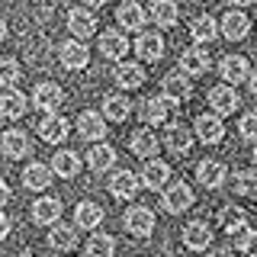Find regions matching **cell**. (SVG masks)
<instances>
[{"label":"cell","mask_w":257,"mask_h":257,"mask_svg":"<svg viewBox=\"0 0 257 257\" xmlns=\"http://www.w3.org/2000/svg\"><path fill=\"white\" fill-rule=\"evenodd\" d=\"M32 103H36V109L39 112H55L64 103V90L58 84H52V80H45V84H39L36 90H32Z\"/></svg>","instance_id":"cell-1"},{"label":"cell","mask_w":257,"mask_h":257,"mask_svg":"<svg viewBox=\"0 0 257 257\" xmlns=\"http://www.w3.org/2000/svg\"><path fill=\"white\" fill-rule=\"evenodd\" d=\"M174 106H177V103L171 100V96H148V100L142 103V119L148 125H161V122L171 119Z\"/></svg>","instance_id":"cell-2"},{"label":"cell","mask_w":257,"mask_h":257,"mask_svg":"<svg viewBox=\"0 0 257 257\" xmlns=\"http://www.w3.org/2000/svg\"><path fill=\"white\" fill-rule=\"evenodd\" d=\"M125 228H128V235H135V238H148L151 231H155V212L151 209H145V206H132L125 212Z\"/></svg>","instance_id":"cell-3"},{"label":"cell","mask_w":257,"mask_h":257,"mask_svg":"<svg viewBox=\"0 0 257 257\" xmlns=\"http://www.w3.org/2000/svg\"><path fill=\"white\" fill-rule=\"evenodd\" d=\"M219 32L228 42H241V39L251 32V20H247L241 10H228V13H222V23H219Z\"/></svg>","instance_id":"cell-4"},{"label":"cell","mask_w":257,"mask_h":257,"mask_svg":"<svg viewBox=\"0 0 257 257\" xmlns=\"http://www.w3.org/2000/svg\"><path fill=\"white\" fill-rule=\"evenodd\" d=\"M164 209L167 212H183V209H190L193 206V190H190V183H183V180H174L171 187L164 190Z\"/></svg>","instance_id":"cell-5"},{"label":"cell","mask_w":257,"mask_h":257,"mask_svg":"<svg viewBox=\"0 0 257 257\" xmlns=\"http://www.w3.org/2000/svg\"><path fill=\"white\" fill-rule=\"evenodd\" d=\"M219 71H222V80L225 84H241V80H247V74H251V64H247L244 55H225V58L219 61Z\"/></svg>","instance_id":"cell-6"},{"label":"cell","mask_w":257,"mask_h":257,"mask_svg":"<svg viewBox=\"0 0 257 257\" xmlns=\"http://www.w3.org/2000/svg\"><path fill=\"white\" fill-rule=\"evenodd\" d=\"M77 132H80V139H87V142H103V135H106V119H103V112H93V109L80 112Z\"/></svg>","instance_id":"cell-7"},{"label":"cell","mask_w":257,"mask_h":257,"mask_svg":"<svg viewBox=\"0 0 257 257\" xmlns=\"http://www.w3.org/2000/svg\"><path fill=\"white\" fill-rule=\"evenodd\" d=\"M167 180H171V164L167 161H158V158H148L142 167V183L148 190H161L167 187Z\"/></svg>","instance_id":"cell-8"},{"label":"cell","mask_w":257,"mask_h":257,"mask_svg":"<svg viewBox=\"0 0 257 257\" xmlns=\"http://www.w3.org/2000/svg\"><path fill=\"white\" fill-rule=\"evenodd\" d=\"M209 106L215 109V116H228V112L238 109V93L231 84H219L209 90Z\"/></svg>","instance_id":"cell-9"},{"label":"cell","mask_w":257,"mask_h":257,"mask_svg":"<svg viewBox=\"0 0 257 257\" xmlns=\"http://www.w3.org/2000/svg\"><path fill=\"white\" fill-rule=\"evenodd\" d=\"M196 135H199V142H206V145H219L225 139L222 119L215 116V112H203V116H196Z\"/></svg>","instance_id":"cell-10"},{"label":"cell","mask_w":257,"mask_h":257,"mask_svg":"<svg viewBox=\"0 0 257 257\" xmlns=\"http://www.w3.org/2000/svg\"><path fill=\"white\" fill-rule=\"evenodd\" d=\"M29 148H32V145H29V135L20 132V128H10V132H4V139H0V151H4L10 161L26 158Z\"/></svg>","instance_id":"cell-11"},{"label":"cell","mask_w":257,"mask_h":257,"mask_svg":"<svg viewBox=\"0 0 257 257\" xmlns=\"http://www.w3.org/2000/svg\"><path fill=\"white\" fill-rule=\"evenodd\" d=\"M180 71L187 77H196V74H206L209 71V52L203 45H193V48H187V52L180 55Z\"/></svg>","instance_id":"cell-12"},{"label":"cell","mask_w":257,"mask_h":257,"mask_svg":"<svg viewBox=\"0 0 257 257\" xmlns=\"http://www.w3.org/2000/svg\"><path fill=\"white\" fill-rule=\"evenodd\" d=\"M39 135H42V142H48V145H61L68 139V119L48 112L45 119H39Z\"/></svg>","instance_id":"cell-13"},{"label":"cell","mask_w":257,"mask_h":257,"mask_svg":"<svg viewBox=\"0 0 257 257\" xmlns=\"http://www.w3.org/2000/svg\"><path fill=\"white\" fill-rule=\"evenodd\" d=\"M68 29L74 32L77 39H90L96 32V16L90 10H84V7H74V10L68 13Z\"/></svg>","instance_id":"cell-14"},{"label":"cell","mask_w":257,"mask_h":257,"mask_svg":"<svg viewBox=\"0 0 257 257\" xmlns=\"http://www.w3.org/2000/svg\"><path fill=\"white\" fill-rule=\"evenodd\" d=\"M183 244H187L190 251H206V247L212 244V228H209L206 222H190L187 228H183Z\"/></svg>","instance_id":"cell-15"},{"label":"cell","mask_w":257,"mask_h":257,"mask_svg":"<svg viewBox=\"0 0 257 257\" xmlns=\"http://www.w3.org/2000/svg\"><path fill=\"white\" fill-rule=\"evenodd\" d=\"M139 177H135L132 171H119V174H112L109 177V193L116 199H132L135 193H139Z\"/></svg>","instance_id":"cell-16"},{"label":"cell","mask_w":257,"mask_h":257,"mask_svg":"<svg viewBox=\"0 0 257 257\" xmlns=\"http://www.w3.org/2000/svg\"><path fill=\"white\" fill-rule=\"evenodd\" d=\"M116 20H119V26H122V29L139 32V29H145V20H148V16H145V10L135 4V0H125V4L116 10Z\"/></svg>","instance_id":"cell-17"},{"label":"cell","mask_w":257,"mask_h":257,"mask_svg":"<svg viewBox=\"0 0 257 257\" xmlns=\"http://www.w3.org/2000/svg\"><path fill=\"white\" fill-rule=\"evenodd\" d=\"M116 84L122 87V90H135V87H142L145 84V68H142L139 61H119Z\"/></svg>","instance_id":"cell-18"},{"label":"cell","mask_w":257,"mask_h":257,"mask_svg":"<svg viewBox=\"0 0 257 257\" xmlns=\"http://www.w3.org/2000/svg\"><path fill=\"white\" fill-rule=\"evenodd\" d=\"M58 58H61L64 68L80 71V68H87V61H90V52H87L84 42H64L61 52H58Z\"/></svg>","instance_id":"cell-19"},{"label":"cell","mask_w":257,"mask_h":257,"mask_svg":"<svg viewBox=\"0 0 257 257\" xmlns=\"http://www.w3.org/2000/svg\"><path fill=\"white\" fill-rule=\"evenodd\" d=\"M135 52H139L142 61H158L161 55H164V39H161L158 32H142V36L135 39Z\"/></svg>","instance_id":"cell-20"},{"label":"cell","mask_w":257,"mask_h":257,"mask_svg":"<svg viewBox=\"0 0 257 257\" xmlns=\"http://www.w3.org/2000/svg\"><path fill=\"white\" fill-rule=\"evenodd\" d=\"M100 52H103V58H125V52H128V39L122 36V32H116V29H106L100 36Z\"/></svg>","instance_id":"cell-21"},{"label":"cell","mask_w":257,"mask_h":257,"mask_svg":"<svg viewBox=\"0 0 257 257\" xmlns=\"http://www.w3.org/2000/svg\"><path fill=\"white\" fill-rule=\"evenodd\" d=\"M196 180L203 183L206 190H219L225 183V167L219 161H199L196 164Z\"/></svg>","instance_id":"cell-22"},{"label":"cell","mask_w":257,"mask_h":257,"mask_svg":"<svg viewBox=\"0 0 257 257\" xmlns=\"http://www.w3.org/2000/svg\"><path fill=\"white\" fill-rule=\"evenodd\" d=\"M32 219H36L39 225H55V222L61 219V203H58V199H52V196L36 199V203H32Z\"/></svg>","instance_id":"cell-23"},{"label":"cell","mask_w":257,"mask_h":257,"mask_svg":"<svg viewBox=\"0 0 257 257\" xmlns=\"http://www.w3.org/2000/svg\"><path fill=\"white\" fill-rule=\"evenodd\" d=\"M190 93H193V84H190V77L183 74V71H174V74L164 77V96H171L174 103L187 100Z\"/></svg>","instance_id":"cell-24"},{"label":"cell","mask_w":257,"mask_h":257,"mask_svg":"<svg viewBox=\"0 0 257 257\" xmlns=\"http://www.w3.org/2000/svg\"><path fill=\"white\" fill-rule=\"evenodd\" d=\"M158 148H161V142H158V135L151 132V128H139V132L132 135V151L139 158H158Z\"/></svg>","instance_id":"cell-25"},{"label":"cell","mask_w":257,"mask_h":257,"mask_svg":"<svg viewBox=\"0 0 257 257\" xmlns=\"http://www.w3.org/2000/svg\"><path fill=\"white\" fill-rule=\"evenodd\" d=\"M161 145H167V148H171L174 155H187V151H190V145H193V139H190V128H183L180 122L167 125L164 142H161Z\"/></svg>","instance_id":"cell-26"},{"label":"cell","mask_w":257,"mask_h":257,"mask_svg":"<svg viewBox=\"0 0 257 257\" xmlns=\"http://www.w3.org/2000/svg\"><path fill=\"white\" fill-rule=\"evenodd\" d=\"M128 112H132V103L125 100L122 93H112L103 100V119H112V122H125Z\"/></svg>","instance_id":"cell-27"},{"label":"cell","mask_w":257,"mask_h":257,"mask_svg":"<svg viewBox=\"0 0 257 257\" xmlns=\"http://www.w3.org/2000/svg\"><path fill=\"white\" fill-rule=\"evenodd\" d=\"M77 171H80V158L74 155V151H58V155L52 158V174L64 177V180L77 177Z\"/></svg>","instance_id":"cell-28"},{"label":"cell","mask_w":257,"mask_h":257,"mask_svg":"<svg viewBox=\"0 0 257 257\" xmlns=\"http://www.w3.org/2000/svg\"><path fill=\"white\" fill-rule=\"evenodd\" d=\"M74 222H77V228L93 231L96 225L103 222V209L96 206V203H77V209H74Z\"/></svg>","instance_id":"cell-29"},{"label":"cell","mask_w":257,"mask_h":257,"mask_svg":"<svg viewBox=\"0 0 257 257\" xmlns=\"http://www.w3.org/2000/svg\"><path fill=\"white\" fill-rule=\"evenodd\" d=\"M23 183H26L29 190H45L48 183H52V167L48 164H29L26 171H23Z\"/></svg>","instance_id":"cell-30"},{"label":"cell","mask_w":257,"mask_h":257,"mask_svg":"<svg viewBox=\"0 0 257 257\" xmlns=\"http://www.w3.org/2000/svg\"><path fill=\"white\" fill-rule=\"evenodd\" d=\"M190 36H193V42H212L219 36V23L212 16H196L190 23Z\"/></svg>","instance_id":"cell-31"},{"label":"cell","mask_w":257,"mask_h":257,"mask_svg":"<svg viewBox=\"0 0 257 257\" xmlns=\"http://www.w3.org/2000/svg\"><path fill=\"white\" fill-rule=\"evenodd\" d=\"M48 244H52L55 251H71V247L77 244V231L71 228V225H52V231H48Z\"/></svg>","instance_id":"cell-32"},{"label":"cell","mask_w":257,"mask_h":257,"mask_svg":"<svg viewBox=\"0 0 257 257\" xmlns=\"http://www.w3.org/2000/svg\"><path fill=\"white\" fill-rule=\"evenodd\" d=\"M177 16H180V10H177L174 0H155V4H151V20H155L158 26H164V29L174 26Z\"/></svg>","instance_id":"cell-33"},{"label":"cell","mask_w":257,"mask_h":257,"mask_svg":"<svg viewBox=\"0 0 257 257\" xmlns=\"http://www.w3.org/2000/svg\"><path fill=\"white\" fill-rule=\"evenodd\" d=\"M87 164H90V171H109L116 164V151L109 145H93L90 155H87Z\"/></svg>","instance_id":"cell-34"},{"label":"cell","mask_w":257,"mask_h":257,"mask_svg":"<svg viewBox=\"0 0 257 257\" xmlns=\"http://www.w3.org/2000/svg\"><path fill=\"white\" fill-rule=\"evenodd\" d=\"M23 112H26V96H23V93L10 90V93L0 96V116H4V119H20Z\"/></svg>","instance_id":"cell-35"},{"label":"cell","mask_w":257,"mask_h":257,"mask_svg":"<svg viewBox=\"0 0 257 257\" xmlns=\"http://www.w3.org/2000/svg\"><path fill=\"white\" fill-rule=\"evenodd\" d=\"M231 247H238L241 254H251L257 257V231L254 228H238V231H231Z\"/></svg>","instance_id":"cell-36"},{"label":"cell","mask_w":257,"mask_h":257,"mask_svg":"<svg viewBox=\"0 0 257 257\" xmlns=\"http://www.w3.org/2000/svg\"><path fill=\"white\" fill-rule=\"evenodd\" d=\"M112 254H116V238L112 235H90L87 257H112Z\"/></svg>","instance_id":"cell-37"},{"label":"cell","mask_w":257,"mask_h":257,"mask_svg":"<svg viewBox=\"0 0 257 257\" xmlns=\"http://www.w3.org/2000/svg\"><path fill=\"white\" fill-rule=\"evenodd\" d=\"M244 219H247V215H244L241 206H222L219 209V222H222V228L228 231V235L238 231V228H244Z\"/></svg>","instance_id":"cell-38"},{"label":"cell","mask_w":257,"mask_h":257,"mask_svg":"<svg viewBox=\"0 0 257 257\" xmlns=\"http://www.w3.org/2000/svg\"><path fill=\"white\" fill-rule=\"evenodd\" d=\"M231 187L238 196H257V171H238L231 177Z\"/></svg>","instance_id":"cell-39"},{"label":"cell","mask_w":257,"mask_h":257,"mask_svg":"<svg viewBox=\"0 0 257 257\" xmlns=\"http://www.w3.org/2000/svg\"><path fill=\"white\" fill-rule=\"evenodd\" d=\"M20 84V64L16 58H0V87H16Z\"/></svg>","instance_id":"cell-40"},{"label":"cell","mask_w":257,"mask_h":257,"mask_svg":"<svg viewBox=\"0 0 257 257\" xmlns=\"http://www.w3.org/2000/svg\"><path fill=\"white\" fill-rule=\"evenodd\" d=\"M238 132H241V139L257 142V112H244V119L238 122Z\"/></svg>","instance_id":"cell-41"},{"label":"cell","mask_w":257,"mask_h":257,"mask_svg":"<svg viewBox=\"0 0 257 257\" xmlns=\"http://www.w3.org/2000/svg\"><path fill=\"white\" fill-rule=\"evenodd\" d=\"M7 235H10V219H7V215L0 212V241H4Z\"/></svg>","instance_id":"cell-42"},{"label":"cell","mask_w":257,"mask_h":257,"mask_svg":"<svg viewBox=\"0 0 257 257\" xmlns=\"http://www.w3.org/2000/svg\"><path fill=\"white\" fill-rule=\"evenodd\" d=\"M10 203V187H7V180H0V206Z\"/></svg>","instance_id":"cell-43"},{"label":"cell","mask_w":257,"mask_h":257,"mask_svg":"<svg viewBox=\"0 0 257 257\" xmlns=\"http://www.w3.org/2000/svg\"><path fill=\"white\" fill-rule=\"evenodd\" d=\"M209 257H238V254L231 251V247H215V251L209 254Z\"/></svg>","instance_id":"cell-44"},{"label":"cell","mask_w":257,"mask_h":257,"mask_svg":"<svg viewBox=\"0 0 257 257\" xmlns=\"http://www.w3.org/2000/svg\"><path fill=\"white\" fill-rule=\"evenodd\" d=\"M247 80H251V90L257 93V71H254V74H247Z\"/></svg>","instance_id":"cell-45"},{"label":"cell","mask_w":257,"mask_h":257,"mask_svg":"<svg viewBox=\"0 0 257 257\" xmlns=\"http://www.w3.org/2000/svg\"><path fill=\"white\" fill-rule=\"evenodd\" d=\"M247 4H254V0H231V7H247Z\"/></svg>","instance_id":"cell-46"},{"label":"cell","mask_w":257,"mask_h":257,"mask_svg":"<svg viewBox=\"0 0 257 257\" xmlns=\"http://www.w3.org/2000/svg\"><path fill=\"white\" fill-rule=\"evenodd\" d=\"M4 39H7V23L0 20V42H4Z\"/></svg>","instance_id":"cell-47"},{"label":"cell","mask_w":257,"mask_h":257,"mask_svg":"<svg viewBox=\"0 0 257 257\" xmlns=\"http://www.w3.org/2000/svg\"><path fill=\"white\" fill-rule=\"evenodd\" d=\"M84 4H87V7H103L106 0H84Z\"/></svg>","instance_id":"cell-48"},{"label":"cell","mask_w":257,"mask_h":257,"mask_svg":"<svg viewBox=\"0 0 257 257\" xmlns=\"http://www.w3.org/2000/svg\"><path fill=\"white\" fill-rule=\"evenodd\" d=\"M16 257H32V254H29V251H23V254H16Z\"/></svg>","instance_id":"cell-49"},{"label":"cell","mask_w":257,"mask_h":257,"mask_svg":"<svg viewBox=\"0 0 257 257\" xmlns=\"http://www.w3.org/2000/svg\"><path fill=\"white\" fill-rule=\"evenodd\" d=\"M254 164H257V148H254Z\"/></svg>","instance_id":"cell-50"}]
</instances>
